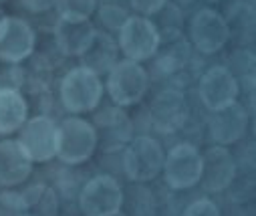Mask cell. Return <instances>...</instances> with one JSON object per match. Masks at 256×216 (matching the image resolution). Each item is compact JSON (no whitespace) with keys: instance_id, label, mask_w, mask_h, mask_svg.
<instances>
[{"instance_id":"12","label":"cell","mask_w":256,"mask_h":216,"mask_svg":"<svg viewBox=\"0 0 256 216\" xmlns=\"http://www.w3.org/2000/svg\"><path fill=\"white\" fill-rule=\"evenodd\" d=\"M198 93H200L204 107L212 113V111H218V109L238 101L240 87H238L236 75L228 67L214 65V67L206 69L204 75L200 77Z\"/></svg>"},{"instance_id":"18","label":"cell","mask_w":256,"mask_h":216,"mask_svg":"<svg viewBox=\"0 0 256 216\" xmlns=\"http://www.w3.org/2000/svg\"><path fill=\"white\" fill-rule=\"evenodd\" d=\"M117 53H119L117 41L109 33L97 31L91 45L79 59L83 61V67L91 69L93 73H97L101 77V75H107L111 67L117 63Z\"/></svg>"},{"instance_id":"26","label":"cell","mask_w":256,"mask_h":216,"mask_svg":"<svg viewBox=\"0 0 256 216\" xmlns=\"http://www.w3.org/2000/svg\"><path fill=\"white\" fill-rule=\"evenodd\" d=\"M20 3L30 13H44V11H48L54 5V0H20Z\"/></svg>"},{"instance_id":"13","label":"cell","mask_w":256,"mask_h":216,"mask_svg":"<svg viewBox=\"0 0 256 216\" xmlns=\"http://www.w3.org/2000/svg\"><path fill=\"white\" fill-rule=\"evenodd\" d=\"M188 117L190 105L180 89H164L150 103V121L164 135L180 131L186 125Z\"/></svg>"},{"instance_id":"14","label":"cell","mask_w":256,"mask_h":216,"mask_svg":"<svg viewBox=\"0 0 256 216\" xmlns=\"http://www.w3.org/2000/svg\"><path fill=\"white\" fill-rule=\"evenodd\" d=\"M246 129H248V113L238 101L218 111H212L208 121L210 139L214 141V146H222V148L238 143L246 135Z\"/></svg>"},{"instance_id":"30","label":"cell","mask_w":256,"mask_h":216,"mask_svg":"<svg viewBox=\"0 0 256 216\" xmlns=\"http://www.w3.org/2000/svg\"><path fill=\"white\" fill-rule=\"evenodd\" d=\"M2 17H4V15H2V13H0V19H2Z\"/></svg>"},{"instance_id":"3","label":"cell","mask_w":256,"mask_h":216,"mask_svg":"<svg viewBox=\"0 0 256 216\" xmlns=\"http://www.w3.org/2000/svg\"><path fill=\"white\" fill-rule=\"evenodd\" d=\"M105 77H107V81L103 83L105 93L109 95L113 105H119L123 109L138 105L146 97L150 87V75L146 67L130 59L117 61Z\"/></svg>"},{"instance_id":"24","label":"cell","mask_w":256,"mask_h":216,"mask_svg":"<svg viewBox=\"0 0 256 216\" xmlns=\"http://www.w3.org/2000/svg\"><path fill=\"white\" fill-rule=\"evenodd\" d=\"M182 216H222V212L210 198H198L186 206Z\"/></svg>"},{"instance_id":"23","label":"cell","mask_w":256,"mask_h":216,"mask_svg":"<svg viewBox=\"0 0 256 216\" xmlns=\"http://www.w3.org/2000/svg\"><path fill=\"white\" fill-rule=\"evenodd\" d=\"M130 19V15H127L121 7H115V5H103L101 9H99V23L103 25V31L105 33H117L121 27H123V23Z\"/></svg>"},{"instance_id":"27","label":"cell","mask_w":256,"mask_h":216,"mask_svg":"<svg viewBox=\"0 0 256 216\" xmlns=\"http://www.w3.org/2000/svg\"><path fill=\"white\" fill-rule=\"evenodd\" d=\"M18 216H34V214H28V212H24V214H18Z\"/></svg>"},{"instance_id":"11","label":"cell","mask_w":256,"mask_h":216,"mask_svg":"<svg viewBox=\"0 0 256 216\" xmlns=\"http://www.w3.org/2000/svg\"><path fill=\"white\" fill-rule=\"evenodd\" d=\"M190 41L200 53L214 55L222 51L230 39V25L228 21L214 9H202L190 21L188 27Z\"/></svg>"},{"instance_id":"17","label":"cell","mask_w":256,"mask_h":216,"mask_svg":"<svg viewBox=\"0 0 256 216\" xmlns=\"http://www.w3.org/2000/svg\"><path fill=\"white\" fill-rule=\"evenodd\" d=\"M32 162L12 137L0 141V186L14 188L28 180L32 172Z\"/></svg>"},{"instance_id":"10","label":"cell","mask_w":256,"mask_h":216,"mask_svg":"<svg viewBox=\"0 0 256 216\" xmlns=\"http://www.w3.org/2000/svg\"><path fill=\"white\" fill-rule=\"evenodd\" d=\"M34 47L36 33L24 19L8 15L0 19V61L18 65L34 53Z\"/></svg>"},{"instance_id":"25","label":"cell","mask_w":256,"mask_h":216,"mask_svg":"<svg viewBox=\"0 0 256 216\" xmlns=\"http://www.w3.org/2000/svg\"><path fill=\"white\" fill-rule=\"evenodd\" d=\"M130 5L136 13H140V17H156L166 5L168 0H130Z\"/></svg>"},{"instance_id":"5","label":"cell","mask_w":256,"mask_h":216,"mask_svg":"<svg viewBox=\"0 0 256 216\" xmlns=\"http://www.w3.org/2000/svg\"><path fill=\"white\" fill-rule=\"evenodd\" d=\"M162 45V37L156 29V23L148 17H130L117 31V47L125 59L144 63L152 59Z\"/></svg>"},{"instance_id":"6","label":"cell","mask_w":256,"mask_h":216,"mask_svg":"<svg viewBox=\"0 0 256 216\" xmlns=\"http://www.w3.org/2000/svg\"><path fill=\"white\" fill-rule=\"evenodd\" d=\"M123 188L109 174L93 176L79 192V210L83 216H119Z\"/></svg>"},{"instance_id":"9","label":"cell","mask_w":256,"mask_h":216,"mask_svg":"<svg viewBox=\"0 0 256 216\" xmlns=\"http://www.w3.org/2000/svg\"><path fill=\"white\" fill-rule=\"evenodd\" d=\"M91 123L97 133V148L105 154L123 150L134 139V121L119 105L101 109Z\"/></svg>"},{"instance_id":"7","label":"cell","mask_w":256,"mask_h":216,"mask_svg":"<svg viewBox=\"0 0 256 216\" xmlns=\"http://www.w3.org/2000/svg\"><path fill=\"white\" fill-rule=\"evenodd\" d=\"M164 178L172 190H190L202 178V152L194 143H178L164 160Z\"/></svg>"},{"instance_id":"4","label":"cell","mask_w":256,"mask_h":216,"mask_svg":"<svg viewBox=\"0 0 256 216\" xmlns=\"http://www.w3.org/2000/svg\"><path fill=\"white\" fill-rule=\"evenodd\" d=\"M164 160L162 143L152 135H138L123 148V172L136 184L156 180L164 170Z\"/></svg>"},{"instance_id":"22","label":"cell","mask_w":256,"mask_h":216,"mask_svg":"<svg viewBox=\"0 0 256 216\" xmlns=\"http://www.w3.org/2000/svg\"><path fill=\"white\" fill-rule=\"evenodd\" d=\"M52 7L62 21H91L97 13V0H54Z\"/></svg>"},{"instance_id":"28","label":"cell","mask_w":256,"mask_h":216,"mask_svg":"<svg viewBox=\"0 0 256 216\" xmlns=\"http://www.w3.org/2000/svg\"><path fill=\"white\" fill-rule=\"evenodd\" d=\"M208 3H222V0H208Z\"/></svg>"},{"instance_id":"29","label":"cell","mask_w":256,"mask_h":216,"mask_svg":"<svg viewBox=\"0 0 256 216\" xmlns=\"http://www.w3.org/2000/svg\"><path fill=\"white\" fill-rule=\"evenodd\" d=\"M2 3H6V0H0V5H2Z\"/></svg>"},{"instance_id":"2","label":"cell","mask_w":256,"mask_h":216,"mask_svg":"<svg viewBox=\"0 0 256 216\" xmlns=\"http://www.w3.org/2000/svg\"><path fill=\"white\" fill-rule=\"evenodd\" d=\"M97 152V133L91 121L81 115L65 117L56 123V158L67 166L89 162Z\"/></svg>"},{"instance_id":"8","label":"cell","mask_w":256,"mask_h":216,"mask_svg":"<svg viewBox=\"0 0 256 216\" xmlns=\"http://www.w3.org/2000/svg\"><path fill=\"white\" fill-rule=\"evenodd\" d=\"M16 141L32 164H46L56 158V121L48 115L28 117L18 129Z\"/></svg>"},{"instance_id":"21","label":"cell","mask_w":256,"mask_h":216,"mask_svg":"<svg viewBox=\"0 0 256 216\" xmlns=\"http://www.w3.org/2000/svg\"><path fill=\"white\" fill-rule=\"evenodd\" d=\"M156 212V200L150 188L144 184H136L130 188V192H123V202L119 216H154Z\"/></svg>"},{"instance_id":"16","label":"cell","mask_w":256,"mask_h":216,"mask_svg":"<svg viewBox=\"0 0 256 216\" xmlns=\"http://www.w3.org/2000/svg\"><path fill=\"white\" fill-rule=\"evenodd\" d=\"M97 29L91 21H62L58 19L52 29L54 45L65 57H81L91 45Z\"/></svg>"},{"instance_id":"1","label":"cell","mask_w":256,"mask_h":216,"mask_svg":"<svg viewBox=\"0 0 256 216\" xmlns=\"http://www.w3.org/2000/svg\"><path fill=\"white\" fill-rule=\"evenodd\" d=\"M103 93L105 87L101 77L83 65L69 69L58 85L60 103L71 115L93 113L103 101Z\"/></svg>"},{"instance_id":"19","label":"cell","mask_w":256,"mask_h":216,"mask_svg":"<svg viewBox=\"0 0 256 216\" xmlns=\"http://www.w3.org/2000/svg\"><path fill=\"white\" fill-rule=\"evenodd\" d=\"M28 119V103L16 87H0V135L16 133Z\"/></svg>"},{"instance_id":"15","label":"cell","mask_w":256,"mask_h":216,"mask_svg":"<svg viewBox=\"0 0 256 216\" xmlns=\"http://www.w3.org/2000/svg\"><path fill=\"white\" fill-rule=\"evenodd\" d=\"M236 176V164L228 148L212 146L202 154V178L200 184L206 192L220 194L224 192Z\"/></svg>"},{"instance_id":"20","label":"cell","mask_w":256,"mask_h":216,"mask_svg":"<svg viewBox=\"0 0 256 216\" xmlns=\"http://www.w3.org/2000/svg\"><path fill=\"white\" fill-rule=\"evenodd\" d=\"M8 196L14 200L10 208H18L34 216H56L58 214L56 194L52 192V188L44 184H34L20 194H8Z\"/></svg>"}]
</instances>
